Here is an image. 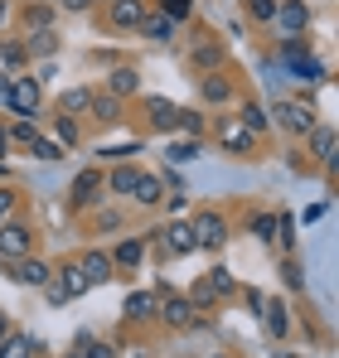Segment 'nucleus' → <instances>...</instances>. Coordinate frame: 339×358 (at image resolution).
I'll return each mask as SVG.
<instances>
[{"label": "nucleus", "instance_id": "ddd939ff", "mask_svg": "<svg viewBox=\"0 0 339 358\" xmlns=\"http://www.w3.org/2000/svg\"><path fill=\"white\" fill-rule=\"evenodd\" d=\"M310 150H315V160H320L325 170H335V165H339V141H335L330 126H315V131H310Z\"/></svg>", "mask_w": 339, "mask_h": 358}, {"label": "nucleus", "instance_id": "4be33fe9", "mask_svg": "<svg viewBox=\"0 0 339 358\" xmlns=\"http://www.w3.org/2000/svg\"><path fill=\"white\" fill-rule=\"evenodd\" d=\"M34 349H39V344H34L29 334H15V329L0 339V358H34Z\"/></svg>", "mask_w": 339, "mask_h": 358}, {"label": "nucleus", "instance_id": "a19ab883", "mask_svg": "<svg viewBox=\"0 0 339 358\" xmlns=\"http://www.w3.org/2000/svg\"><path fill=\"white\" fill-rule=\"evenodd\" d=\"M189 300H194V305H199V310H204V305H214V286H209V281H199V286H194V291H189Z\"/></svg>", "mask_w": 339, "mask_h": 358}, {"label": "nucleus", "instance_id": "20e7f679", "mask_svg": "<svg viewBox=\"0 0 339 358\" xmlns=\"http://www.w3.org/2000/svg\"><path fill=\"white\" fill-rule=\"evenodd\" d=\"M155 320H165L170 329H194V324H199V305L189 296H165L160 310H155Z\"/></svg>", "mask_w": 339, "mask_h": 358}, {"label": "nucleus", "instance_id": "6e6552de", "mask_svg": "<svg viewBox=\"0 0 339 358\" xmlns=\"http://www.w3.org/2000/svg\"><path fill=\"white\" fill-rule=\"evenodd\" d=\"M219 145H223V150H233V155H252V150H257V136H252V131H247L237 117H228L223 126H219Z\"/></svg>", "mask_w": 339, "mask_h": 358}, {"label": "nucleus", "instance_id": "49530a36", "mask_svg": "<svg viewBox=\"0 0 339 358\" xmlns=\"http://www.w3.org/2000/svg\"><path fill=\"white\" fill-rule=\"evenodd\" d=\"M63 10H73V15H83V10H92V0H58Z\"/></svg>", "mask_w": 339, "mask_h": 358}, {"label": "nucleus", "instance_id": "c85d7f7f", "mask_svg": "<svg viewBox=\"0 0 339 358\" xmlns=\"http://www.w3.org/2000/svg\"><path fill=\"white\" fill-rule=\"evenodd\" d=\"M88 112H92L97 121H116V117H121V97H112V92H107V97H92Z\"/></svg>", "mask_w": 339, "mask_h": 358}, {"label": "nucleus", "instance_id": "6ab92c4d", "mask_svg": "<svg viewBox=\"0 0 339 358\" xmlns=\"http://www.w3.org/2000/svg\"><path fill=\"white\" fill-rule=\"evenodd\" d=\"M97 189H102V170H83V175L73 179L68 199H73V203H92V199H97Z\"/></svg>", "mask_w": 339, "mask_h": 358}, {"label": "nucleus", "instance_id": "c9c22d12", "mask_svg": "<svg viewBox=\"0 0 339 358\" xmlns=\"http://www.w3.org/2000/svg\"><path fill=\"white\" fill-rule=\"evenodd\" d=\"M39 136V126H34V117H20L15 126H10V141H20V145H29Z\"/></svg>", "mask_w": 339, "mask_h": 358}, {"label": "nucleus", "instance_id": "1a4fd4ad", "mask_svg": "<svg viewBox=\"0 0 339 358\" xmlns=\"http://www.w3.org/2000/svg\"><path fill=\"white\" fill-rule=\"evenodd\" d=\"M277 117H282V126L291 136H310V131H315V112H310L305 102H291V97H286V102H277Z\"/></svg>", "mask_w": 339, "mask_h": 358}, {"label": "nucleus", "instance_id": "de8ad7c7", "mask_svg": "<svg viewBox=\"0 0 339 358\" xmlns=\"http://www.w3.org/2000/svg\"><path fill=\"white\" fill-rule=\"evenodd\" d=\"M5 150H10V126L0 121V155H5Z\"/></svg>", "mask_w": 339, "mask_h": 358}, {"label": "nucleus", "instance_id": "58836bf2", "mask_svg": "<svg viewBox=\"0 0 339 358\" xmlns=\"http://www.w3.org/2000/svg\"><path fill=\"white\" fill-rule=\"evenodd\" d=\"M247 15L267 24V20H277V0H247Z\"/></svg>", "mask_w": 339, "mask_h": 358}, {"label": "nucleus", "instance_id": "cd10ccee", "mask_svg": "<svg viewBox=\"0 0 339 358\" xmlns=\"http://www.w3.org/2000/svg\"><path fill=\"white\" fill-rule=\"evenodd\" d=\"M165 155H170V165H189V160L199 155V136H189V141H174Z\"/></svg>", "mask_w": 339, "mask_h": 358}, {"label": "nucleus", "instance_id": "7ed1b4c3", "mask_svg": "<svg viewBox=\"0 0 339 358\" xmlns=\"http://www.w3.org/2000/svg\"><path fill=\"white\" fill-rule=\"evenodd\" d=\"M189 228H194V247H204V252H219L228 242V223H223V213H214V208H204Z\"/></svg>", "mask_w": 339, "mask_h": 358}, {"label": "nucleus", "instance_id": "aec40b11", "mask_svg": "<svg viewBox=\"0 0 339 358\" xmlns=\"http://www.w3.org/2000/svg\"><path fill=\"white\" fill-rule=\"evenodd\" d=\"M131 199H136V203H146V208H155V203L165 199V189H160V175H146V170H141L136 189H131Z\"/></svg>", "mask_w": 339, "mask_h": 358}, {"label": "nucleus", "instance_id": "473e14b6", "mask_svg": "<svg viewBox=\"0 0 339 358\" xmlns=\"http://www.w3.org/2000/svg\"><path fill=\"white\" fill-rule=\"evenodd\" d=\"M252 233H257V242L272 247V242H277V213H257V218H252Z\"/></svg>", "mask_w": 339, "mask_h": 358}, {"label": "nucleus", "instance_id": "5701e85b", "mask_svg": "<svg viewBox=\"0 0 339 358\" xmlns=\"http://www.w3.org/2000/svg\"><path fill=\"white\" fill-rule=\"evenodd\" d=\"M136 179H141V170H136V165H116L112 175H102V184H107L112 194H131V189H136Z\"/></svg>", "mask_w": 339, "mask_h": 358}, {"label": "nucleus", "instance_id": "393cba45", "mask_svg": "<svg viewBox=\"0 0 339 358\" xmlns=\"http://www.w3.org/2000/svg\"><path fill=\"white\" fill-rule=\"evenodd\" d=\"M237 121H242L252 136H267V131H272V117H267L257 102H242V117H237Z\"/></svg>", "mask_w": 339, "mask_h": 358}, {"label": "nucleus", "instance_id": "bb28decb", "mask_svg": "<svg viewBox=\"0 0 339 358\" xmlns=\"http://www.w3.org/2000/svg\"><path fill=\"white\" fill-rule=\"evenodd\" d=\"M58 107H63V117H73V112H88V107H92V92H88V87H68Z\"/></svg>", "mask_w": 339, "mask_h": 358}, {"label": "nucleus", "instance_id": "3c124183", "mask_svg": "<svg viewBox=\"0 0 339 358\" xmlns=\"http://www.w3.org/2000/svg\"><path fill=\"white\" fill-rule=\"evenodd\" d=\"M0 179H5V165H0Z\"/></svg>", "mask_w": 339, "mask_h": 358}, {"label": "nucleus", "instance_id": "8fccbe9b", "mask_svg": "<svg viewBox=\"0 0 339 358\" xmlns=\"http://www.w3.org/2000/svg\"><path fill=\"white\" fill-rule=\"evenodd\" d=\"M83 339H88V334H83ZM83 339L73 344V354H63V358H88V354H83Z\"/></svg>", "mask_w": 339, "mask_h": 358}, {"label": "nucleus", "instance_id": "e433bc0d", "mask_svg": "<svg viewBox=\"0 0 339 358\" xmlns=\"http://www.w3.org/2000/svg\"><path fill=\"white\" fill-rule=\"evenodd\" d=\"M29 150H34L39 160H63V145H58V141H44V136H34Z\"/></svg>", "mask_w": 339, "mask_h": 358}, {"label": "nucleus", "instance_id": "39448f33", "mask_svg": "<svg viewBox=\"0 0 339 358\" xmlns=\"http://www.w3.org/2000/svg\"><path fill=\"white\" fill-rule=\"evenodd\" d=\"M49 271H54V266H49L44 257L25 252V257H15V262H10V271H5V276H10L15 286H44V281H49Z\"/></svg>", "mask_w": 339, "mask_h": 358}, {"label": "nucleus", "instance_id": "4c0bfd02", "mask_svg": "<svg viewBox=\"0 0 339 358\" xmlns=\"http://www.w3.org/2000/svg\"><path fill=\"white\" fill-rule=\"evenodd\" d=\"M25 59H29V54H25V44H10V39H0V63H5V68H20Z\"/></svg>", "mask_w": 339, "mask_h": 358}, {"label": "nucleus", "instance_id": "c03bdc74", "mask_svg": "<svg viewBox=\"0 0 339 358\" xmlns=\"http://www.w3.org/2000/svg\"><path fill=\"white\" fill-rule=\"evenodd\" d=\"M116 358H151V349H146V344H136V339H131V344H121V349H116Z\"/></svg>", "mask_w": 339, "mask_h": 358}, {"label": "nucleus", "instance_id": "09e8293b", "mask_svg": "<svg viewBox=\"0 0 339 358\" xmlns=\"http://www.w3.org/2000/svg\"><path fill=\"white\" fill-rule=\"evenodd\" d=\"M10 329H15V324H10V315H5V310H0V339H5V334H10Z\"/></svg>", "mask_w": 339, "mask_h": 358}, {"label": "nucleus", "instance_id": "37998d69", "mask_svg": "<svg viewBox=\"0 0 339 358\" xmlns=\"http://www.w3.org/2000/svg\"><path fill=\"white\" fill-rule=\"evenodd\" d=\"M282 281L291 286V291H300V286H305V276H300V266H296V262H286V266H282Z\"/></svg>", "mask_w": 339, "mask_h": 358}, {"label": "nucleus", "instance_id": "2eb2a0df", "mask_svg": "<svg viewBox=\"0 0 339 358\" xmlns=\"http://www.w3.org/2000/svg\"><path fill=\"white\" fill-rule=\"evenodd\" d=\"M136 29H141L146 39H155V44H170V39H174V20L160 15V10H146V20H141Z\"/></svg>", "mask_w": 339, "mask_h": 358}, {"label": "nucleus", "instance_id": "9b49d317", "mask_svg": "<svg viewBox=\"0 0 339 358\" xmlns=\"http://www.w3.org/2000/svg\"><path fill=\"white\" fill-rule=\"evenodd\" d=\"M277 24H282L286 34L310 29V10H305V0H277Z\"/></svg>", "mask_w": 339, "mask_h": 358}, {"label": "nucleus", "instance_id": "c756f323", "mask_svg": "<svg viewBox=\"0 0 339 358\" xmlns=\"http://www.w3.org/2000/svg\"><path fill=\"white\" fill-rule=\"evenodd\" d=\"M58 49V34L54 29H34L29 34V44H25V54H54Z\"/></svg>", "mask_w": 339, "mask_h": 358}, {"label": "nucleus", "instance_id": "9d476101", "mask_svg": "<svg viewBox=\"0 0 339 358\" xmlns=\"http://www.w3.org/2000/svg\"><path fill=\"white\" fill-rule=\"evenodd\" d=\"M78 271H83L88 286H102V281H112V276H116V266H112L107 252H83V257H78Z\"/></svg>", "mask_w": 339, "mask_h": 358}, {"label": "nucleus", "instance_id": "4468645a", "mask_svg": "<svg viewBox=\"0 0 339 358\" xmlns=\"http://www.w3.org/2000/svg\"><path fill=\"white\" fill-rule=\"evenodd\" d=\"M151 0H112V29H136L146 20Z\"/></svg>", "mask_w": 339, "mask_h": 358}, {"label": "nucleus", "instance_id": "72a5a7b5", "mask_svg": "<svg viewBox=\"0 0 339 358\" xmlns=\"http://www.w3.org/2000/svg\"><path fill=\"white\" fill-rule=\"evenodd\" d=\"M155 10L170 15V20H189L194 15V0H155Z\"/></svg>", "mask_w": 339, "mask_h": 358}, {"label": "nucleus", "instance_id": "a211bd4d", "mask_svg": "<svg viewBox=\"0 0 339 358\" xmlns=\"http://www.w3.org/2000/svg\"><path fill=\"white\" fill-rule=\"evenodd\" d=\"M146 117H151V126H155V131H174L179 107H174V102H165V97H146Z\"/></svg>", "mask_w": 339, "mask_h": 358}, {"label": "nucleus", "instance_id": "a18cd8bd", "mask_svg": "<svg viewBox=\"0 0 339 358\" xmlns=\"http://www.w3.org/2000/svg\"><path fill=\"white\" fill-rule=\"evenodd\" d=\"M15 213V189H0V223Z\"/></svg>", "mask_w": 339, "mask_h": 358}, {"label": "nucleus", "instance_id": "a878e982", "mask_svg": "<svg viewBox=\"0 0 339 358\" xmlns=\"http://www.w3.org/2000/svg\"><path fill=\"white\" fill-rule=\"evenodd\" d=\"M219 59H223V44H219V39H209V44L189 49V63H194V68H219Z\"/></svg>", "mask_w": 339, "mask_h": 358}, {"label": "nucleus", "instance_id": "0eeeda50", "mask_svg": "<svg viewBox=\"0 0 339 358\" xmlns=\"http://www.w3.org/2000/svg\"><path fill=\"white\" fill-rule=\"evenodd\" d=\"M151 238L160 242V252H165V257H189V252H199L189 223H165V228H160V233H151Z\"/></svg>", "mask_w": 339, "mask_h": 358}, {"label": "nucleus", "instance_id": "b1692460", "mask_svg": "<svg viewBox=\"0 0 339 358\" xmlns=\"http://www.w3.org/2000/svg\"><path fill=\"white\" fill-rule=\"evenodd\" d=\"M257 310H262V320H267L272 339H282V334H286V324H291V320H286V305H282V300H267V305H257Z\"/></svg>", "mask_w": 339, "mask_h": 358}, {"label": "nucleus", "instance_id": "412c9836", "mask_svg": "<svg viewBox=\"0 0 339 358\" xmlns=\"http://www.w3.org/2000/svg\"><path fill=\"white\" fill-rule=\"evenodd\" d=\"M136 87H141V73L136 68H112V78H107V92L112 97H131Z\"/></svg>", "mask_w": 339, "mask_h": 358}, {"label": "nucleus", "instance_id": "f257e3e1", "mask_svg": "<svg viewBox=\"0 0 339 358\" xmlns=\"http://www.w3.org/2000/svg\"><path fill=\"white\" fill-rule=\"evenodd\" d=\"M39 291L49 296V305H68V300H78L88 291V281H83L78 262H68V266H54V271H49V281H44Z\"/></svg>", "mask_w": 339, "mask_h": 358}, {"label": "nucleus", "instance_id": "f03ea898", "mask_svg": "<svg viewBox=\"0 0 339 358\" xmlns=\"http://www.w3.org/2000/svg\"><path fill=\"white\" fill-rule=\"evenodd\" d=\"M5 102L15 107V117H34L44 92H39V78H10L5 83Z\"/></svg>", "mask_w": 339, "mask_h": 358}, {"label": "nucleus", "instance_id": "f704fd0d", "mask_svg": "<svg viewBox=\"0 0 339 358\" xmlns=\"http://www.w3.org/2000/svg\"><path fill=\"white\" fill-rule=\"evenodd\" d=\"M174 131H184V136H199V131H204V117H199V112H189V107H179V117H174Z\"/></svg>", "mask_w": 339, "mask_h": 358}, {"label": "nucleus", "instance_id": "dca6fc26", "mask_svg": "<svg viewBox=\"0 0 339 358\" xmlns=\"http://www.w3.org/2000/svg\"><path fill=\"white\" fill-rule=\"evenodd\" d=\"M155 310H160V296H151V291H131V296H126V320H131V324L155 320Z\"/></svg>", "mask_w": 339, "mask_h": 358}, {"label": "nucleus", "instance_id": "423d86ee", "mask_svg": "<svg viewBox=\"0 0 339 358\" xmlns=\"http://www.w3.org/2000/svg\"><path fill=\"white\" fill-rule=\"evenodd\" d=\"M25 252H34V228L29 223H0V257L5 262H15V257H25Z\"/></svg>", "mask_w": 339, "mask_h": 358}, {"label": "nucleus", "instance_id": "f3484780", "mask_svg": "<svg viewBox=\"0 0 339 358\" xmlns=\"http://www.w3.org/2000/svg\"><path fill=\"white\" fill-rule=\"evenodd\" d=\"M141 257H146V242H141V238H126V242H116V247H112V266H121V271H136Z\"/></svg>", "mask_w": 339, "mask_h": 358}, {"label": "nucleus", "instance_id": "7c9ffc66", "mask_svg": "<svg viewBox=\"0 0 339 358\" xmlns=\"http://www.w3.org/2000/svg\"><path fill=\"white\" fill-rule=\"evenodd\" d=\"M204 281L214 286V296H233V291H237V281H233V271H228V266H214Z\"/></svg>", "mask_w": 339, "mask_h": 358}, {"label": "nucleus", "instance_id": "79ce46f5", "mask_svg": "<svg viewBox=\"0 0 339 358\" xmlns=\"http://www.w3.org/2000/svg\"><path fill=\"white\" fill-rule=\"evenodd\" d=\"M83 354L88 358H116V349L112 344H97V339H83Z\"/></svg>", "mask_w": 339, "mask_h": 358}, {"label": "nucleus", "instance_id": "f8f14e48", "mask_svg": "<svg viewBox=\"0 0 339 358\" xmlns=\"http://www.w3.org/2000/svg\"><path fill=\"white\" fill-rule=\"evenodd\" d=\"M199 97H204V102H214V107L228 102V97H233V78H228L223 68H209V73L199 78Z\"/></svg>", "mask_w": 339, "mask_h": 358}, {"label": "nucleus", "instance_id": "2f4dec72", "mask_svg": "<svg viewBox=\"0 0 339 358\" xmlns=\"http://www.w3.org/2000/svg\"><path fill=\"white\" fill-rule=\"evenodd\" d=\"M25 24H29V34L34 29H49L54 24V10L49 5H25Z\"/></svg>", "mask_w": 339, "mask_h": 358}, {"label": "nucleus", "instance_id": "ea45409f", "mask_svg": "<svg viewBox=\"0 0 339 358\" xmlns=\"http://www.w3.org/2000/svg\"><path fill=\"white\" fill-rule=\"evenodd\" d=\"M54 136H58V145H78V126H73L68 117L54 121Z\"/></svg>", "mask_w": 339, "mask_h": 358}, {"label": "nucleus", "instance_id": "603ef678", "mask_svg": "<svg viewBox=\"0 0 339 358\" xmlns=\"http://www.w3.org/2000/svg\"><path fill=\"white\" fill-rule=\"evenodd\" d=\"M277 358H291V354H277Z\"/></svg>", "mask_w": 339, "mask_h": 358}]
</instances>
